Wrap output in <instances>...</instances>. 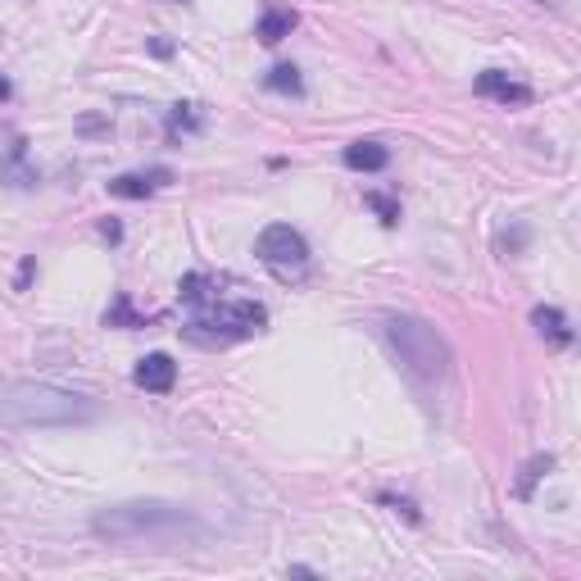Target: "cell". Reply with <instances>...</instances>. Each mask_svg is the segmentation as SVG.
Masks as SVG:
<instances>
[{
  "instance_id": "52a82bcc",
  "label": "cell",
  "mask_w": 581,
  "mask_h": 581,
  "mask_svg": "<svg viewBox=\"0 0 581 581\" xmlns=\"http://www.w3.org/2000/svg\"><path fill=\"white\" fill-rule=\"evenodd\" d=\"M132 382H137L141 391L168 395V391H173V382H178V364H173L168 355H146L137 364V373H132Z\"/></svg>"
},
{
  "instance_id": "d6986e66",
  "label": "cell",
  "mask_w": 581,
  "mask_h": 581,
  "mask_svg": "<svg viewBox=\"0 0 581 581\" xmlns=\"http://www.w3.org/2000/svg\"><path fill=\"white\" fill-rule=\"evenodd\" d=\"M532 5H550V0H532Z\"/></svg>"
},
{
  "instance_id": "9c48e42d",
  "label": "cell",
  "mask_w": 581,
  "mask_h": 581,
  "mask_svg": "<svg viewBox=\"0 0 581 581\" xmlns=\"http://www.w3.org/2000/svg\"><path fill=\"white\" fill-rule=\"evenodd\" d=\"M532 323H536V332H541L550 345H572V327H568V318H563V309L536 305L532 309Z\"/></svg>"
},
{
  "instance_id": "30bf717a",
  "label": "cell",
  "mask_w": 581,
  "mask_h": 581,
  "mask_svg": "<svg viewBox=\"0 0 581 581\" xmlns=\"http://www.w3.org/2000/svg\"><path fill=\"white\" fill-rule=\"evenodd\" d=\"M296 32V10H264V19H259L255 37L264 41V46H277L282 37H291Z\"/></svg>"
},
{
  "instance_id": "9a60e30c",
  "label": "cell",
  "mask_w": 581,
  "mask_h": 581,
  "mask_svg": "<svg viewBox=\"0 0 581 581\" xmlns=\"http://www.w3.org/2000/svg\"><path fill=\"white\" fill-rule=\"evenodd\" d=\"M0 182H10V187H28V182H37L32 178V168H23V146L14 150L10 164H0Z\"/></svg>"
},
{
  "instance_id": "8992f818",
  "label": "cell",
  "mask_w": 581,
  "mask_h": 581,
  "mask_svg": "<svg viewBox=\"0 0 581 581\" xmlns=\"http://www.w3.org/2000/svg\"><path fill=\"white\" fill-rule=\"evenodd\" d=\"M477 96L500 100V105H527V100H532V87H527V82H513L509 73H500V69H486L482 78H477Z\"/></svg>"
},
{
  "instance_id": "8fae6325",
  "label": "cell",
  "mask_w": 581,
  "mask_h": 581,
  "mask_svg": "<svg viewBox=\"0 0 581 581\" xmlns=\"http://www.w3.org/2000/svg\"><path fill=\"white\" fill-rule=\"evenodd\" d=\"M264 87L268 91H282V96H300V91H305V82H300L296 64H277V69L264 78Z\"/></svg>"
},
{
  "instance_id": "2e32d148",
  "label": "cell",
  "mask_w": 581,
  "mask_h": 581,
  "mask_svg": "<svg viewBox=\"0 0 581 581\" xmlns=\"http://www.w3.org/2000/svg\"><path fill=\"white\" fill-rule=\"evenodd\" d=\"M105 323H109V327H119V323H128V327H137V323H141V318H137V314H132V305H128V296H119V300H114V309H109V314H105Z\"/></svg>"
},
{
  "instance_id": "4fadbf2b",
  "label": "cell",
  "mask_w": 581,
  "mask_h": 581,
  "mask_svg": "<svg viewBox=\"0 0 581 581\" xmlns=\"http://www.w3.org/2000/svg\"><path fill=\"white\" fill-rule=\"evenodd\" d=\"M550 468H554V454H536V459L527 463V468H522V477H518V495H522V500H532L536 482H541V477L550 473Z\"/></svg>"
},
{
  "instance_id": "3957f363",
  "label": "cell",
  "mask_w": 581,
  "mask_h": 581,
  "mask_svg": "<svg viewBox=\"0 0 581 581\" xmlns=\"http://www.w3.org/2000/svg\"><path fill=\"white\" fill-rule=\"evenodd\" d=\"M377 332H382V341L391 345V355L400 359V368L414 382L432 386L445 377V368H450V345L441 341V332L432 323H423L418 314H382L377 318Z\"/></svg>"
},
{
  "instance_id": "ac0fdd59",
  "label": "cell",
  "mask_w": 581,
  "mask_h": 581,
  "mask_svg": "<svg viewBox=\"0 0 581 581\" xmlns=\"http://www.w3.org/2000/svg\"><path fill=\"white\" fill-rule=\"evenodd\" d=\"M0 100H10V82L0 78Z\"/></svg>"
},
{
  "instance_id": "277c9868",
  "label": "cell",
  "mask_w": 581,
  "mask_h": 581,
  "mask_svg": "<svg viewBox=\"0 0 581 581\" xmlns=\"http://www.w3.org/2000/svg\"><path fill=\"white\" fill-rule=\"evenodd\" d=\"M268 323L264 305H255V300H232V305H205V314L196 318V323H187V341L196 345H232L241 341V336H255L259 327Z\"/></svg>"
},
{
  "instance_id": "6da1fadb",
  "label": "cell",
  "mask_w": 581,
  "mask_h": 581,
  "mask_svg": "<svg viewBox=\"0 0 581 581\" xmlns=\"http://www.w3.org/2000/svg\"><path fill=\"white\" fill-rule=\"evenodd\" d=\"M91 536L105 545H146V550H191L209 527L173 500H123L91 513Z\"/></svg>"
},
{
  "instance_id": "7a4b0ae2",
  "label": "cell",
  "mask_w": 581,
  "mask_h": 581,
  "mask_svg": "<svg viewBox=\"0 0 581 581\" xmlns=\"http://www.w3.org/2000/svg\"><path fill=\"white\" fill-rule=\"evenodd\" d=\"M96 418V400L82 391H64L55 382H14L0 395L5 427H78Z\"/></svg>"
},
{
  "instance_id": "5bb4252c",
  "label": "cell",
  "mask_w": 581,
  "mask_h": 581,
  "mask_svg": "<svg viewBox=\"0 0 581 581\" xmlns=\"http://www.w3.org/2000/svg\"><path fill=\"white\" fill-rule=\"evenodd\" d=\"M182 300L187 305H214V291H209V282L200 273H191V277H182Z\"/></svg>"
},
{
  "instance_id": "e0dca14e",
  "label": "cell",
  "mask_w": 581,
  "mask_h": 581,
  "mask_svg": "<svg viewBox=\"0 0 581 581\" xmlns=\"http://www.w3.org/2000/svg\"><path fill=\"white\" fill-rule=\"evenodd\" d=\"M368 209H377V214H382V223H395V218H400V205H395V200H386V196H377V191H368Z\"/></svg>"
},
{
  "instance_id": "7c38bea8",
  "label": "cell",
  "mask_w": 581,
  "mask_h": 581,
  "mask_svg": "<svg viewBox=\"0 0 581 581\" xmlns=\"http://www.w3.org/2000/svg\"><path fill=\"white\" fill-rule=\"evenodd\" d=\"M155 191V182L141 178V173H123V178L109 182V196H123V200H146Z\"/></svg>"
},
{
  "instance_id": "ba28073f",
  "label": "cell",
  "mask_w": 581,
  "mask_h": 581,
  "mask_svg": "<svg viewBox=\"0 0 581 581\" xmlns=\"http://www.w3.org/2000/svg\"><path fill=\"white\" fill-rule=\"evenodd\" d=\"M341 159H345V168H355V173H382V168L391 164V150H386L382 141H350Z\"/></svg>"
},
{
  "instance_id": "5b68a950",
  "label": "cell",
  "mask_w": 581,
  "mask_h": 581,
  "mask_svg": "<svg viewBox=\"0 0 581 581\" xmlns=\"http://www.w3.org/2000/svg\"><path fill=\"white\" fill-rule=\"evenodd\" d=\"M255 255H259V264H268L273 273L286 277V273H300V268L309 264V241L300 237L291 223H273L259 232Z\"/></svg>"
}]
</instances>
